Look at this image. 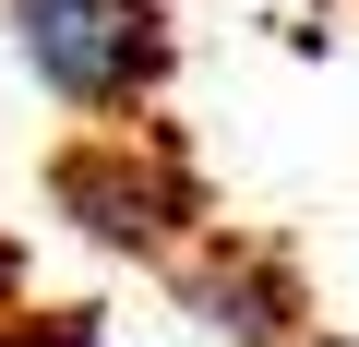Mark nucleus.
Returning a JSON list of instances; mask_svg holds the SVG:
<instances>
[{"mask_svg":"<svg viewBox=\"0 0 359 347\" xmlns=\"http://www.w3.org/2000/svg\"><path fill=\"white\" fill-rule=\"evenodd\" d=\"M0 48L13 72L60 108V120H144L168 96V60H180V25L168 0H0Z\"/></svg>","mask_w":359,"mask_h":347,"instance_id":"1","label":"nucleus"},{"mask_svg":"<svg viewBox=\"0 0 359 347\" xmlns=\"http://www.w3.org/2000/svg\"><path fill=\"white\" fill-rule=\"evenodd\" d=\"M299 347H359V335H323V323H311V335H299Z\"/></svg>","mask_w":359,"mask_h":347,"instance_id":"3","label":"nucleus"},{"mask_svg":"<svg viewBox=\"0 0 359 347\" xmlns=\"http://www.w3.org/2000/svg\"><path fill=\"white\" fill-rule=\"evenodd\" d=\"M180 299H192V323L204 335H228V347H299L311 323H299V287H287V264L276 252H252V240H204L192 264H180Z\"/></svg>","mask_w":359,"mask_h":347,"instance_id":"2","label":"nucleus"}]
</instances>
